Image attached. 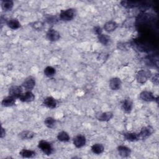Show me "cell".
Wrapping results in <instances>:
<instances>
[{"label":"cell","mask_w":159,"mask_h":159,"mask_svg":"<svg viewBox=\"0 0 159 159\" xmlns=\"http://www.w3.org/2000/svg\"><path fill=\"white\" fill-rule=\"evenodd\" d=\"M122 85V81L119 78L114 77L110 79L109 86L111 89L116 91L120 88Z\"/></svg>","instance_id":"cell-12"},{"label":"cell","mask_w":159,"mask_h":159,"mask_svg":"<svg viewBox=\"0 0 159 159\" xmlns=\"http://www.w3.org/2000/svg\"><path fill=\"white\" fill-rule=\"evenodd\" d=\"M75 16V11L74 9L69 8L61 11L60 13V19L63 21H70Z\"/></svg>","instance_id":"cell-2"},{"label":"cell","mask_w":159,"mask_h":159,"mask_svg":"<svg viewBox=\"0 0 159 159\" xmlns=\"http://www.w3.org/2000/svg\"><path fill=\"white\" fill-rule=\"evenodd\" d=\"M142 2L134 1H122L120 2L121 5L126 8H133L135 7H139L142 4Z\"/></svg>","instance_id":"cell-16"},{"label":"cell","mask_w":159,"mask_h":159,"mask_svg":"<svg viewBox=\"0 0 159 159\" xmlns=\"http://www.w3.org/2000/svg\"><path fill=\"white\" fill-rule=\"evenodd\" d=\"M35 86V80L32 76H29L22 83V87L27 91H31Z\"/></svg>","instance_id":"cell-6"},{"label":"cell","mask_w":159,"mask_h":159,"mask_svg":"<svg viewBox=\"0 0 159 159\" xmlns=\"http://www.w3.org/2000/svg\"><path fill=\"white\" fill-rule=\"evenodd\" d=\"M7 25L8 26V27H9L10 29H12V30H16L18 29L20 27V24L19 22V21L15 18H12L9 19L7 22Z\"/></svg>","instance_id":"cell-22"},{"label":"cell","mask_w":159,"mask_h":159,"mask_svg":"<svg viewBox=\"0 0 159 159\" xmlns=\"http://www.w3.org/2000/svg\"><path fill=\"white\" fill-rule=\"evenodd\" d=\"M56 123V120L54 118L52 117H47L45 120H44V124L45 125L50 129L53 128Z\"/></svg>","instance_id":"cell-28"},{"label":"cell","mask_w":159,"mask_h":159,"mask_svg":"<svg viewBox=\"0 0 159 159\" xmlns=\"http://www.w3.org/2000/svg\"><path fill=\"white\" fill-rule=\"evenodd\" d=\"M57 137L58 140L60 142H67L70 139V137L69 134L65 131L60 132L58 134Z\"/></svg>","instance_id":"cell-25"},{"label":"cell","mask_w":159,"mask_h":159,"mask_svg":"<svg viewBox=\"0 0 159 159\" xmlns=\"http://www.w3.org/2000/svg\"><path fill=\"white\" fill-rule=\"evenodd\" d=\"M91 150L92 152L96 155H99L104 152V147L102 143H96L93 144L91 146Z\"/></svg>","instance_id":"cell-20"},{"label":"cell","mask_w":159,"mask_h":159,"mask_svg":"<svg viewBox=\"0 0 159 159\" xmlns=\"http://www.w3.org/2000/svg\"><path fill=\"white\" fill-rule=\"evenodd\" d=\"M19 99L25 102H32L35 99V95L31 91H26L25 93H22L19 98Z\"/></svg>","instance_id":"cell-11"},{"label":"cell","mask_w":159,"mask_h":159,"mask_svg":"<svg viewBox=\"0 0 159 159\" xmlns=\"http://www.w3.org/2000/svg\"><path fill=\"white\" fill-rule=\"evenodd\" d=\"M73 142L74 145L76 148H82L83 147H84L86 145V139L84 135L79 134V135H76L73 138Z\"/></svg>","instance_id":"cell-5"},{"label":"cell","mask_w":159,"mask_h":159,"mask_svg":"<svg viewBox=\"0 0 159 159\" xmlns=\"http://www.w3.org/2000/svg\"><path fill=\"white\" fill-rule=\"evenodd\" d=\"M98 39L100 43L104 45H108L111 43L110 37L106 34H103L102 33L98 35Z\"/></svg>","instance_id":"cell-26"},{"label":"cell","mask_w":159,"mask_h":159,"mask_svg":"<svg viewBox=\"0 0 159 159\" xmlns=\"http://www.w3.org/2000/svg\"><path fill=\"white\" fill-rule=\"evenodd\" d=\"M150 77V73L148 71L145 70H140L138 71L136 74V80L138 83L140 84L145 83Z\"/></svg>","instance_id":"cell-4"},{"label":"cell","mask_w":159,"mask_h":159,"mask_svg":"<svg viewBox=\"0 0 159 159\" xmlns=\"http://www.w3.org/2000/svg\"><path fill=\"white\" fill-rule=\"evenodd\" d=\"M47 22L48 23H52V22L53 23H55L56 21H57V19L54 17H49L47 18Z\"/></svg>","instance_id":"cell-32"},{"label":"cell","mask_w":159,"mask_h":159,"mask_svg":"<svg viewBox=\"0 0 159 159\" xmlns=\"http://www.w3.org/2000/svg\"><path fill=\"white\" fill-rule=\"evenodd\" d=\"M133 107V102L130 99H125L121 104V108L125 113H130Z\"/></svg>","instance_id":"cell-15"},{"label":"cell","mask_w":159,"mask_h":159,"mask_svg":"<svg viewBox=\"0 0 159 159\" xmlns=\"http://www.w3.org/2000/svg\"><path fill=\"white\" fill-rule=\"evenodd\" d=\"M117 150L119 155L120 157H124V158L128 157L131 154L130 148L125 145H119L117 148Z\"/></svg>","instance_id":"cell-13"},{"label":"cell","mask_w":159,"mask_h":159,"mask_svg":"<svg viewBox=\"0 0 159 159\" xmlns=\"http://www.w3.org/2000/svg\"><path fill=\"white\" fill-rule=\"evenodd\" d=\"M96 119L101 122H107L113 117V113L110 111L98 112L96 115Z\"/></svg>","instance_id":"cell-10"},{"label":"cell","mask_w":159,"mask_h":159,"mask_svg":"<svg viewBox=\"0 0 159 159\" xmlns=\"http://www.w3.org/2000/svg\"><path fill=\"white\" fill-rule=\"evenodd\" d=\"M158 80H159V78H158V74L155 75L152 78V81L153 82V84H157V85L158 84Z\"/></svg>","instance_id":"cell-31"},{"label":"cell","mask_w":159,"mask_h":159,"mask_svg":"<svg viewBox=\"0 0 159 159\" xmlns=\"http://www.w3.org/2000/svg\"><path fill=\"white\" fill-rule=\"evenodd\" d=\"M32 27L35 29V30H41L43 28V24L42 22H40V21H37V22H35L32 24Z\"/></svg>","instance_id":"cell-29"},{"label":"cell","mask_w":159,"mask_h":159,"mask_svg":"<svg viewBox=\"0 0 159 159\" xmlns=\"http://www.w3.org/2000/svg\"><path fill=\"white\" fill-rule=\"evenodd\" d=\"M141 100L145 102H152L155 101L156 98L154 94L149 91H143L139 94Z\"/></svg>","instance_id":"cell-8"},{"label":"cell","mask_w":159,"mask_h":159,"mask_svg":"<svg viewBox=\"0 0 159 159\" xmlns=\"http://www.w3.org/2000/svg\"><path fill=\"white\" fill-rule=\"evenodd\" d=\"M102 30L101 27H99V26H95L94 27V31L95 34H97V35L102 34Z\"/></svg>","instance_id":"cell-30"},{"label":"cell","mask_w":159,"mask_h":159,"mask_svg":"<svg viewBox=\"0 0 159 159\" xmlns=\"http://www.w3.org/2000/svg\"><path fill=\"white\" fill-rule=\"evenodd\" d=\"M44 75L48 78L53 76L56 73V70L55 68L51 66H47L44 68L43 70Z\"/></svg>","instance_id":"cell-27"},{"label":"cell","mask_w":159,"mask_h":159,"mask_svg":"<svg viewBox=\"0 0 159 159\" xmlns=\"http://www.w3.org/2000/svg\"><path fill=\"white\" fill-rule=\"evenodd\" d=\"M6 135V130L3 127H1V138L2 139L3 137H4Z\"/></svg>","instance_id":"cell-33"},{"label":"cell","mask_w":159,"mask_h":159,"mask_svg":"<svg viewBox=\"0 0 159 159\" xmlns=\"http://www.w3.org/2000/svg\"><path fill=\"white\" fill-rule=\"evenodd\" d=\"M22 86H17V85H14L9 88V94L10 96H13L14 98H18L20 97V96L22 94Z\"/></svg>","instance_id":"cell-9"},{"label":"cell","mask_w":159,"mask_h":159,"mask_svg":"<svg viewBox=\"0 0 159 159\" xmlns=\"http://www.w3.org/2000/svg\"><path fill=\"white\" fill-rule=\"evenodd\" d=\"M117 24L115 21L110 20L106 22L104 25V29L108 32H111L114 31L117 28Z\"/></svg>","instance_id":"cell-21"},{"label":"cell","mask_w":159,"mask_h":159,"mask_svg":"<svg viewBox=\"0 0 159 159\" xmlns=\"http://www.w3.org/2000/svg\"><path fill=\"white\" fill-rule=\"evenodd\" d=\"M14 6V2L11 0H4L1 1V7L4 11H11Z\"/></svg>","instance_id":"cell-24"},{"label":"cell","mask_w":159,"mask_h":159,"mask_svg":"<svg viewBox=\"0 0 159 159\" xmlns=\"http://www.w3.org/2000/svg\"><path fill=\"white\" fill-rule=\"evenodd\" d=\"M43 104L48 108L54 109L57 106V101L52 96H48L43 99Z\"/></svg>","instance_id":"cell-14"},{"label":"cell","mask_w":159,"mask_h":159,"mask_svg":"<svg viewBox=\"0 0 159 159\" xmlns=\"http://www.w3.org/2000/svg\"><path fill=\"white\" fill-rule=\"evenodd\" d=\"M19 155L22 158H34L36 155V152L32 150L24 148L20 151Z\"/></svg>","instance_id":"cell-17"},{"label":"cell","mask_w":159,"mask_h":159,"mask_svg":"<svg viewBox=\"0 0 159 159\" xmlns=\"http://www.w3.org/2000/svg\"><path fill=\"white\" fill-rule=\"evenodd\" d=\"M153 133V129L151 126H145L142 127L138 133L139 140H145L149 137Z\"/></svg>","instance_id":"cell-3"},{"label":"cell","mask_w":159,"mask_h":159,"mask_svg":"<svg viewBox=\"0 0 159 159\" xmlns=\"http://www.w3.org/2000/svg\"><path fill=\"white\" fill-rule=\"evenodd\" d=\"M47 39L51 42H55L60 39V33L53 29H49L46 34Z\"/></svg>","instance_id":"cell-7"},{"label":"cell","mask_w":159,"mask_h":159,"mask_svg":"<svg viewBox=\"0 0 159 159\" xmlns=\"http://www.w3.org/2000/svg\"><path fill=\"white\" fill-rule=\"evenodd\" d=\"M35 136V133L30 130H23L19 134V137L22 140H30Z\"/></svg>","instance_id":"cell-19"},{"label":"cell","mask_w":159,"mask_h":159,"mask_svg":"<svg viewBox=\"0 0 159 159\" xmlns=\"http://www.w3.org/2000/svg\"><path fill=\"white\" fill-rule=\"evenodd\" d=\"M16 102V98L12 96L9 95L5 97L1 101V104L4 107H10L14 105Z\"/></svg>","instance_id":"cell-18"},{"label":"cell","mask_w":159,"mask_h":159,"mask_svg":"<svg viewBox=\"0 0 159 159\" xmlns=\"http://www.w3.org/2000/svg\"><path fill=\"white\" fill-rule=\"evenodd\" d=\"M123 135L125 139L129 142H135L139 140L138 134L135 132H125Z\"/></svg>","instance_id":"cell-23"},{"label":"cell","mask_w":159,"mask_h":159,"mask_svg":"<svg viewBox=\"0 0 159 159\" xmlns=\"http://www.w3.org/2000/svg\"><path fill=\"white\" fill-rule=\"evenodd\" d=\"M38 147L46 155H52L54 151L52 144L44 140H41L39 142Z\"/></svg>","instance_id":"cell-1"}]
</instances>
